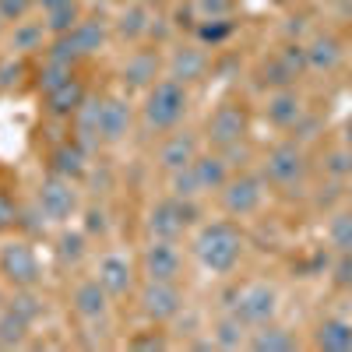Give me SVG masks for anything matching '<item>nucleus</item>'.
Masks as SVG:
<instances>
[{"instance_id":"5701e85b","label":"nucleus","mask_w":352,"mask_h":352,"mask_svg":"<svg viewBox=\"0 0 352 352\" xmlns=\"http://www.w3.org/2000/svg\"><path fill=\"white\" fill-rule=\"evenodd\" d=\"M194 173H197V180H201V190L204 194H212V190H222L226 180H229V162L222 152L215 155H197L194 159Z\"/></svg>"},{"instance_id":"aec40b11","label":"nucleus","mask_w":352,"mask_h":352,"mask_svg":"<svg viewBox=\"0 0 352 352\" xmlns=\"http://www.w3.org/2000/svg\"><path fill=\"white\" fill-rule=\"evenodd\" d=\"M268 120L275 124V127H296L300 120H303V102H300V96L296 92H289V88H278V92L268 99Z\"/></svg>"},{"instance_id":"7c9ffc66","label":"nucleus","mask_w":352,"mask_h":352,"mask_svg":"<svg viewBox=\"0 0 352 352\" xmlns=\"http://www.w3.org/2000/svg\"><path fill=\"white\" fill-rule=\"evenodd\" d=\"M8 307H11V310H18V314L28 320V324H36V320L43 317V296L36 292V285H18Z\"/></svg>"},{"instance_id":"20e7f679","label":"nucleus","mask_w":352,"mask_h":352,"mask_svg":"<svg viewBox=\"0 0 352 352\" xmlns=\"http://www.w3.org/2000/svg\"><path fill=\"white\" fill-rule=\"evenodd\" d=\"M0 275H4L14 289L18 285H39L43 268H39V254L28 240H8L0 247Z\"/></svg>"},{"instance_id":"c9c22d12","label":"nucleus","mask_w":352,"mask_h":352,"mask_svg":"<svg viewBox=\"0 0 352 352\" xmlns=\"http://www.w3.org/2000/svg\"><path fill=\"white\" fill-rule=\"evenodd\" d=\"M71 78H74L71 64H64V60H50V56H46V64H43V71H39V88H43V96L53 92V88H60V85L71 81Z\"/></svg>"},{"instance_id":"49530a36","label":"nucleus","mask_w":352,"mask_h":352,"mask_svg":"<svg viewBox=\"0 0 352 352\" xmlns=\"http://www.w3.org/2000/svg\"><path fill=\"white\" fill-rule=\"evenodd\" d=\"M226 36H229L226 18H212V25H201V39H204V43H222Z\"/></svg>"},{"instance_id":"a878e982","label":"nucleus","mask_w":352,"mask_h":352,"mask_svg":"<svg viewBox=\"0 0 352 352\" xmlns=\"http://www.w3.org/2000/svg\"><path fill=\"white\" fill-rule=\"evenodd\" d=\"M152 25H155V18H152L148 8H144V4H131V8L120 14V21H116V32L134 43V39H141V36H152Z\"/></svg>"},{"instance_id":"a19ab883","label":"nucleus","mask_w":352,"mask_h":352,"mask_svg":"<svg viewBox=\"0 0 352 352\" xmlns=\"http://www.w3.org/2000/svg\"><path fill=\"white\" fill-rule=\"evenodd\" d=\"M36 0H0V18L4 21H25Z\"/></svg>"},{"instance_id":"c756f323","label":"nucleus","mask_w":352,"mask_h":352,"mask_svg":"<svg viewBox=\"0 0 352 352\" xmlns=\"http://www.w3.org/2000/svg\"><path fill=\"white\" fill-rule=\"evenodd\" d=\"M43 36H46V25H39V21H14L11 50L14 53H32V50L43 46Z\"/></svg>"},{"instance_id":"c03bdc74","label":"nucleus","mask_w":352,"mask_h":352,"mask_svg":"<svg viewBox=\"0 0 352 352\" xmlns=\"http://www.w3.org/2000/svg\"><path fill=\"white\" fill-rule=\"evenodd\" d=\"M282 60H285L292 71L300 74V71L307 67V46H300V43H289V46H285V53H282Z\"/></svg>"},{"instance_id":"603ef678","label":"nucleus","mask_w":352,"mask_h":352,"mask_svg":"<svg viewBox=\"0 0 352 352\" xmlns=\"http://www.w3.org/2000/svg\"><path fill=\"white\" fill-rule=\"evenodd\" d=\"M349 204H352V190H349Z\"/></svg>"},{"instance_id":"2f4dec72","label":"nucleus","mask_w":352,"mask_h":352,"mask_svg":"<svg viewBox=\"0 0 352 352\" xmlns=\"http://www.w3.org/2000/svg\"><path fill=\"white\" fill-rule=\"evenodd\" d=\"M169 194L173 197H184V201H194L197 194H204L197 173H194V162L184 166V169H176V173H169Z\"/></svg>"},{"instance_id":"0eeeda50","label":"nucleus","mask_w":352,"mask_h":352,"mask_svg":"<svg viewBox=\"0 0 352 352\" xmlns=\"http://www.w3.org/2000/svg\"><path fill=\"white\" fill-rule=\"evenodd\" d=\"M141 272L144 278H155V282H176L184 272V254L176 247V240H148L141 254Z\"/></svg>"},{"instance_id":"6e6552de","label":"nucleus","mask_w":352,"mask_h":352,"mask_svg":"<svg viewBox=\"0 0 352 352\" xmlns=\"http://www.w3.org/2000/svg\"><path fill=\"white\" fill-rule=\"evenodd\" d=\"M236 314L247 320L250 328L272 324L275 314H278V292H275L268 282H254V285H247L240 296H236Z\"/></svg>"},{"instance_id":"4468645a","label":"nucleus","mask_w":352,"mask_h":352,"mask_svg":"<svg viewBox=\"0 0 352 352\" xmlns=\"http://www.w3.org/2000/svg\"><path fill=\"white\" fill-rule=\"evenodd\" d=\"M127 134H131V106H127V99H102V116H99L102 144H120Z\"/></svg>"},{"instance_id":"2eb2a0df","label":"nucleus","mask_w":352,"mask_h":352,"mask_svg":"<svg viewBox=\"0 0 352 352\" xmlns=\"http://www.w3.org/2000/svg\"><path fill=\"white\" fill-rule=\"evenodd\" d=\"M197 159V138L190 131H176L162 141V148H159V166L166 173H176V169H184Z\"/></svg>"},{"instance_id":"423d86ee","label":"nucleus","mask_w":352,"mask_h":352,"mask_svg":"<svg viewBox=\"0 0 352 352\" xmlns=\"http://www.w3.org/2000/svg\"><path fill=\"white\" fill-rule=\"evenodd\" d=\"M138 303H141V314L148 320H173L176 314L184 310V292H180L176 282L144 278V285L138 292Z\"/></svg>"},{"instance_id":"864d4df0","label":"nucleus","mask_w":352,"mask_h":352,"mask_svg":"<svg viewBox=\"0 0 352 352\" xmlns=\"http://www.w3.org/2000/svg\"><path fill=\"white\" fill-rule=\"evenodd\" d=\"M0 303H4V300H0Z\"/></svg>"},{"instance_id":"9b49d317","label":"nucleus","mask_w":352,"mask_h":352,"mask_svg":"<svg viewBox=\"0 0 352 352\" xmlns=\"http://www.w3.org/2000/svg\"><path fill=\"white\" fill-rule=\"evenodd\" d=\"M96 278L102 282V289L109 292L113 300L127 296V292L134 289V261L120 250H106L96 264Z\"/></svg>"},{"instance_id":"cd10ccee","label":"nucleus","mask_w":352,"mask_h":352,"mask_svg":"<svg viewBox=\"0 0 352 352\" xmlns=\"http://www.w3.org/2000/svg\"><path fill=\"white\" fill-rule=\"evenodd\" d=\"M338 60H342V46L331 36H317L307 46V67H314V71H335Z\"/></svg>"},{"instance_id":"58836bf2","label":"nucleus","mask_w":352,"mask_h":352,"mask_svg":"<svg viewBox=\"0 0 352 352\" xmlns=\"http://www.w3.org/2000/svg\"><path fill=\"white\" fill-rule=\"evenodd\" d=\"M85 232L88 236H106L109 232V212L99 208V204H92V208L85 212Z\"/></svg>"},{"instance_id":"72a5a7b5","label":"nucleus","mask_w":352,"mask_h":352,"mask_svg":"<svg viewBox=\"0 0 352 352\" xmlns=\"http://www.w3.org/2000/svg\"><path fill=\"white\" fill-rule=\"evenodd\" d=\"M81 21V11H78V4L71 0V4H64V8H56V11H46V32H53V36H67L71 28Z\"/></svg>"},{"instance_id":"f03ea898","label":"nucleus","mask_w":352,"mask_h":352,"mask_svg":"<svg viewBox=\"0 0 352 352\" xmlns=\"http://www.w3.org/2000/svg\"><path fill=\"white\" fill-rule=\"evenodd\" d=\"M187 113V88L176 81V78H166V81H155L148 88V99L141 106V116H144V127L162 134V131H173L176 124L184 120Z\"/></svg>"},{"instance_id":"f3484780","label":"nucleus","mask_w":352,"mask_h":352,"mask_svg":"<svg viewBox=\"0 0 352 352\" xmlns=\"http://www.w3.org/2000/svg\"><path fill=\"white\" fill-rule=\"evenodd\" d=\"M99 116H102V99H96V96H85V102L71 116V120H74V141L81 144L85 152L96 148V144L102 141L99 138Z\"/></svg>"},{"instance_id":"de8ad7c7","label":"nucleus","mask_w":352,"mask_h":352,"mask_svg":"<svg viewBox=\"0 0 352 352\" xmlns=\"http://www.w3.org/2000/svg\"><path fill=\"white\" fill-rule=\"evenodd\" d=\"M134 349H166L162 335H148V338H134Z\"/></svg>"},{"instance_id":"f704fd0d","label":"nucleus","mask_w":352,"mask_h":352,"mask_svg":"<svg viewBox=\"0 0 352 352\" xmlns=\"http://www.w3.org/2000/svg\"><path fill=\"white\" fill-rule=\"evenodd\" d=\"M88 243V232H64L60 240H56V261L60 264H78L85 257V247Z\"/></svg>"},{"instance_id":"b1692460","label":"nucleus","mask_w":352,"mask_h":352,"mask_svg":"<svg viewBox=\"0 0 352 352\" xmlns=\"http://www.w3.org/2000/svg\"><path fill=\"white\" fill-rule=\"evenodd\" d=\"M314 342H317V349H328V352H349L352 349V324L342 317H328V320H320Z\"/></svg>"},{"instance_id":"7ed1b4c3","label":"nucleus","mask_w":352,"mask_h":352,"mask_svg":"<svg viewBox=\"0 0 352 352\" xmlns=\"http://www.w3.org/2000/svg\"><path fill=\"white\" fill-rule=\"evenodd\" d=\"M197 219V208H194V201H184V197H166L159 204H152V212H148V236L152 240H180L184 236V229Z\"/></svg>"},{"instance_id":"37998d69","label":"nucleus","mask_w":352,"mask_h":352,"mask_svg":"<svg viewBox=\"0 0 352 352\" xmlns=\"http://www.w3.org/2000/svg\"><path fill=\"white\" fill-rule=\"evenodd\" d=\"M18 204L8 197V194H0V232H8V229H14L18 226Z\"/></svg>"},{"instance_id":"f257e3e1","label":"nucleus","mask_w":352,"mask_h":352,"mask_svg":"<svg viewBox=\"0 0 352 352\" xmlns=\"http://www.w3.org/2000/svg\"><path fill=\"white\" fill-rule=\"evenodd\" d=\"M194 254L201 261L204 272L212 275H229L236 268V261L243 254V236L229 222H212L201 226V232L194 236Z\"/></svg>"},{"instance_id":"8fccbe9b","label":"nucleus","mask_w":352,"mask_h":352,"mask_svg":"<svg viewBox=\"0 0 352 352\" xmlns=\"http://www.w3.org/2000/svg\"><path fill=\"white\" fill-rule=\"evenodd\" d=\"M345 144H349V148H352V124L345 127Z\"/></svg>"},{"instance_id":"9d476101","label":"nucleus","mask_w":352,"mask_h":352,"mask_svg":"<svg viewBox=\"0 0 352 352\" xmlns=\"http://www.w3.org/2000/svg\"><path fill=\"white\" fill-rule=\"evenodd\" d=\"M303 173H307V162H303V148H296V144H278L264 159V180L275 187L300 184Z\"/></svg>"},{"instance_id":"39448f33","label":"nucleus","mask_w":352,"mask_h":352,"mask_svg":"<svg viewBox=\"0 0 352 352\" xmlns=\"http://www.w3.org/2000/svg\"><path fill=\"white\" fill-rule=\"evenodd\" d=\"M36 204L46 212L50 222H56V226L71 222L74 212H78V187H74V180H67V176H60V173L46 176V180L39 184Z\"/></svg>"},{"instance_id":"1a4fd4ad","label":"nucleus","mask_w":352,"mask_h":352,"mask_svg":"<svg viewBox=\"0 0 352 352\" xmlns=\"http://www.w3.org/2000/svg\"><path fill=\"white\" fill-rule=\"evenodd\" d=\"M264 204V180H257V176H236V180H226L222 187V208L229 215H236V219H247L254 215L257 208Z\"/></svg>"},{"instance_id":"412c9836","label":"nucleus","mask_w":352,"mask_h":352,"mask_svg":"<svg viewBox=\"0 0 352 352\" xmlns=\"http://www.w3.org/2000/svg\"><path fill=\"white\" fill-rule=\"evenodd\" d=\"M85 155H88V152L81 148L78 141H64V144H56V148H53L50 166H53V173L67 176V180H78V176L88 173V159H85Z\"/></svg>"},{"instance_id":"393cba45","label":"nucleus","mask_w":352,"mask_h":352,"mask_svg":"<svg viewBox=\"0 0 352 352\" xmlns=\"http://www.w3.org/2000/svg\"><path fill=\"white\" fill-rule=\"evenodd\" d=\"M67 36H71V43L78 46L81 56H92V53H99L102 43H106V25H102L99 18H81Z\"/></svg>"},{"instance_id":"3c124183","label":"nucleus","mask_w":352,"mask_h":352,"mask_svg":"<svg viewBox=\"0 0 352 352\" xmlns=\"http://www.w3.org/2000/svg\"><path fill=\"white\" fill-rule=\"evenodd\" d=\"M0 36H4V18H0Z\"/></svg>"},{"instance_id":"79ce46f5","label":"nucleus","mask_w":352,"mask_h":352,"mask_svg":"<svg viewBox=\"0 0 352 352\" xmlns=\"http://www.w3.org/2000/svg\"><path fill=\"white\" fill-rule=\"evenodd\" d=\"M194 8L204 14V21H212V18H226L232 11V0H197Z\"/></svg>"},{"instance_id":"c85d7f7f","label":"nucleus","mask_w":352,"mask_h":352,"mask_svg":"<svg viewBox=\"0 0 352 352\" xmlns=\"http://www.w3.org/2000/svg\"><path fill=\"white\" fill-rule=\"evenodd\" d=\"M28 328H32V324H28L18 310L0 307V349H18V345H25Z\"/></svg>"},{"instance_id":"dca6fc26","label":"nucleus","mask_w":352,"mask_h":352,"mask_svg":"<svg viewBox=\"0 0 352 352\" xmlns=\"http://www.w3.org/2000/svg\"><path fill=\"white\" fill-rule=\"evenodd\" d=\"M204 74H208V53L201 46H180L169 56V78H176L180 85L201 81Z\"/></svg>"},{"instance_id":"6ab92c4d","label":"nucleus","mask_w":352,"mask_h":352,"mask_svg":"<svg viewBox=\"0 0 352 352\" xmlns=\"http://www.w3.org/2000/svg\"><path fill=\"white\" fill-rule=\"evenodd\" d=\"M124 85L127 88H152L155 78H159V56L148 53V50H141L134 56H127V64H124Z\"/></svg>"},{"instance_id":"09e8293b","label":"nucleus","mask_w":352,"mask_h":352,"mask_svg":"<svg viewBox=\"0 0 352 352\" xmlns=\"http://www.w3.org/2000/svg\"><path fill=\"white\" fill-rule=\"evenodd\" d=\"M36 4H39L43 11H56V8H64V4H71V0H36Z\"/></svg>"},{"instance_id":"4c0bfd02","label":"nucleus","mask_w":352,"mask_h":352,"mask_svg":"<svg viewBox=\"0 0 352 352\" xmlns=\"http://www.w3.org/2000/svg\"><path fill=\"white\" fill-rule=\"evenodd\" d=\"M292 78H296V71H292L282 56H275L272 64H264V85H272V88H285Z\"/></svg>"},{"instance_id":"a211bd4d","label":"nucleus","mask_w":352,"mask_h":352,"mask_svg":"<svg viewBox=\"0 0 352 352\" xmlns=\"http://www.w3.org/2000/svg\"><path fill=\"white\" fill-rule=\"evenodd\" d=\"M85 85L78 81V78H71V81H64L60 88H53V92H46V113L50 116H71L78 113V106L85 102Z\"/></svg>"},{"instance_id":"a18cd8bd","label":"nucleus","mask_w":352,"mask_h":352,"mask_svg":"<svg viewBox=\"0 0 352 352\" xmlns=\"http://www.w3.org/2000/svg\"><path fill=\"white\" fill-rule=\"evenodd\" d=\"M335 285H342V289L352 285V250L338 254V261H335Z\"/></svg>"},{"instance_id":"ea45409f","label":"nucleus","mask_w":352,"mask_h":352,"mask_svg":"<svg viewBox=\"0 0 352 352\" xmlns=\"http://www.w3.org/2000/svg\"><path fill=\"white\" fill-rule=\"evenodd\" d=\"M21 60H14V56H8V60H0V92H11V88L21 81Z\"/></svg>"},{"instance_id":"e433bc0d","label":"nucleus","mask_w":352,"mask_h":352,"mask_svg":"<svg viewBox=\"0 0 352 352\" xmlns=\"http://www.w3.org/2000/svg\"><path fill=\"white\" fill-rule=\"evenodd\" d=\"M324 169H328V176L331 180H345V176H352V148L345 144V148H335V152H328V159H324Z\"/></svg>"},{"instance_id":"ddd939ff","label":"nucleus","mask_w":352,"mask_h":352,"mask_svg":"<svg viewBox=\"0 0 352 352\" xmlns=\"http://www.w3.org/2000/svg\"><path fill=\"white\" fill-rule=\"evenodd\" d=\"M247 134V120L236 106H219L212 116H208V141L215 148H229V144H240Z\"/></svg>"},{"instance_id":"473e14b6","label":"nucleus","mask_w":352,"mask_h":352,"mask_svg":"<svg viewBox=\"0 0 352 352\" xmlns=\"http://www.w3.org/2000/svg\"><path fill=\"white\" fill-rule=\"evenodd\" d=\"M328 243H331L338 254H349V250H352V212L331 215V222H328Z\"/></svg>"},{"instance_id":"bb28decb","label":"nucleus","mask_w":352,"mask_h":352,"mask_svg":"<svg viewBox=\"0 0 352 352\" xmlns=\"http://www.w3.org/2000/svg\"><path fill=\"white\" fill-rule=\"evenodd\" d=\"M250 349H257V352H292L296 349V338H292V331H285L278 324H261L250 335Z\"/></svg>"},{"instance_id":"4be33fe9","label":"nucleus","mask_w":352,"mask_h":352,"mask_svg":"<svg viewBox=\"0 0 352 352\" xmlns=\"http://www.w3.org/2000/svg\"><path fill=\"white\" fill-rule=\"evenodd\" d=\"M247 320L232 310V314H222L219 320H215V328H212V345H219V349H240V345H250V338H247Z\"/></svg>"},{"instance_id":"f8f14e48","label":"nucleus","mask_w":352,"mask_h":352,"mask_svg":"<svg viewBox=\"0 0 352 352\" xmlns=\"http://www.w3.org/2000/svg\"><path fill=\"white\" fill-rule=\"evenodd\" d=\"M109 300L113 296L102 289L99 278H85L71 292V310H74L78 320H85V324H99V320H106V314H109Z\"/></svg>"}]
</instances>
